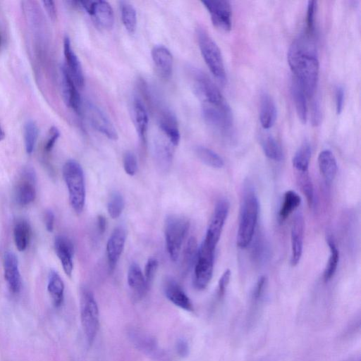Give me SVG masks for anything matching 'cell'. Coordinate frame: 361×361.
I'll list each match as a JSON object with an SVG mask.
<instances>
[{
  "instance_id": "obj_26",
  "label": "cell",
  "mask_w": 361,
  "mask_h": 361,
  "mask_svg": "<svg viewBox=\"0 0 361 361\" xmlns=\"http://www.w3.org/2000/svg\"><path fill=\"white\" fill-rule=\"evenodd\" d=\"M127 282L133 294L138 299L145 296L149 290L141 268L135 262L132 263L128 268Z\"/></svg>"
},
{
  "instance_id": "obj_48",
  "label": "cell",
  "mask_w": 361,
  "mask_h": 361,
  "mask_svg": "<svg viewBox=\"0 0 361 361\" xmlns=\"http://www.w3.org/2000/svg\"><path fill=\"white\" fill-rule=\"evenodd\" d=\"M231 275V273L230 269H227L220 277L218 283V296L219 298H222L224 295L227 286L229 283Z\"/></svg>"
},
{
  "instance_id": "obj_21",
  "label": "cell",
  "mask_w": 361,
  "mask_h": 361,
  "mask_svg": "<svg viewBox=\"0 0 361 361\" xmlns=\"http://www.w3.org/2000/svg\"><path fill=\"white\" fill-rule=\"evenodd\" d=\"M63 54L66 61V68L75 82L77 87H82L85 77L80 61L74 52L71 40L68 36L63 39Z\"/></svg>"
},
{
  "instance_id": "obj_10",
  "label": "cell",
  "mask_w": 361,
  "mask_h": 361,
  "mask_svg": "<svg viewBox=\"0 0 361 361\" xmlns=\"http://www.w3.org/2000/svg\"><path fill=\"white\" fill-rule=\"evenodd\" d=\"M202 111L204 121L212 128L221 132L232 128L233 115L227 102L221 105L202 104Z\"/></svg>"
},
{
  "instance_id": "obj_14",
  "label": "cell",
  "mask_w": 361,
  "mask_h": 361,
  "mask_svg": "<svg viewBox=\"0 0 361 361\" xmlns=\"http://www.w3.org/2000/svg\"><path fill=\"white\" fill-rule=\"evenodd\" d=\"M36 176L31 168L25 169L15 189V199L18 204L27 206L36 197Z\"/></svg>"
},
{
  "instance_id": "obj_30",
  "label": "cell",
  "mask_w": 361,
  "mask_h": 361,
  "mask_svg": "<svg viewBox=\"0 0 361 361\" xmlns=\"http://www.w3.org/2000/svg\"><path fill=\"white\" fill-rule=\"evenodd\" d=\"M64 283L60 275L51 270L48 275L47 290L56 307H60L64 298Z\"/></svg>"
},
{
  "instance_id": "obj_7",
  "label": "cell",
  "mask_w": 361,
  "mask_h": 361,
  "mask_svg": "<svg viewBox=\"0 0 361 361\" xmlns=\"http://www.w3.org/2000/svg\"><path fill=\"white\" fill-rule=\"evenodd\" d=\"M189 77L192 90L202 104L221 105L226 102L218 87L204 73L192 68L189 71Z\"/></svg>"
},
{
  "instance_id": "obj_20",
  "label": "cell",
  "mask_w": 361,
  "mask_h": 361,
  "mask_svg": "<svg viewBox=\"0 0 361 361\" xmlns=\"http://www.w3.org/2000/svg\"><path fill=\"white\" fill-rule=\"evenodd\" d=\"M166 298L176 306L188 312H192V303L180 284L173 278H167L164 283Z\"/></svg>"
},
{
  "instance_id": "obj_18",
  "label": "cell",
  "mask_w": 361,
  "mask_h": 361,
  "mask_svg": "<svg viewBox=\"0 0 361 361\" xmlns=\"http://www.w3.org/2000/svg\"><path fill=\"white\" fill-rule=\"evenodd\" d=\"M54 246L65 274L71 277L73 269V259L75 252L73 242L65 235H58L54 240Z\"/></svg>"
},
{
  "instance_id": "obj_3",
  "label": "cell",
  "mask_w": 361,
  "mask_h": 361,
  "mask_svg": "<svg viewBox=\"0 0 361 361\" xmlns=\"http://www.w3.org/2000/svg\"><path fill=\"white\" fill-rule=\"evenodd\" d=\"M62 173L68 189L70 204L75 213L80 214L83 211L86 198L83 170L78 162L71 159L64 164Z\"/></svg>"
},
{
  "instance_id": "obj_55",
  "label": "cell",
  "mask_w": 361,
  "mask_h": 361,
  "mask_svg": "<svg viewBox=\"0 0 361 361\" xmlns=\"http://www.w3.org/2000/svg\"><path fill=\"white\" fill-rule=\"evenodd\" d=\"M4 137H5V133L3 130V128H1V126H0V141L4 140Z\"/></svg>"
},
{
  "instance_id": "obj_45",
  "label": "cell",
  "mask_w": 361,
  "mask_h": 361,
  "mask_svg": "<svg viewBox=\"0 0 361 361\" xmlns=\"http://www.w3.org/2000/svg\"><path fill=\"white\" fill-rule=\"evenodd\" d=\"M317 10V1H309L307 2V31L306 32L309 35H314V21H315V11Z\"/></svg>"
},
{
  "instance_id": "obj_15",
  "label": "cell",
  "mask_w": 361,
  "mask_h": 361,
  "mask_svg": "<svg viewBox=\"0 0 361 361\" xmlns=\"http://www.w3.org/2000/svg\"><path fill=\"white\" fill-rule=\"evenodd\" d=\"M126 232L123 227L114 229L106 243V257L110 272H113L124 250Z\"/></svg>"
},
{
  "instance_id": "obj_50",
  "label": "cell",
  "mask_w": 361,
  "mask_h": 361,
  "mask_svg": "<svg viewBox=\"0 0 361 361\" xmlns=\"http://www.w3.org/2000/svg\"><path fill=\"white\" fill-rule=\"evenodd\" d=\"M266 285V278L262 276L258 279L253 292V299L258 300L262 295Z\"/></svg>"
},
{
  "instance_id": "obj_9",
  "label": "cell",
  "mask_w": 361,
  "mask_h": 361,
  "mask_svg": "<svg viewBox=\"0 0 361 361\" xmlns=\"http://www.w3.org/2000/svg\"><path fill=\"white\" fill-rule=\"evenodd\" d=\"M229 211V203L226 200H219L214 208L202 244L215 250L219 241L222 230Z\"/></svg>"
},
{
  "instance_id": "obj_47",
  "label": "cell",
  "mask_w": 361,
  "mask_h": 361,
  "mask_svg": "<svg viewBox=\"0 0 361 361\" xmlns=\"http://www.w3.org/2000/svg\"><path fill=\"white\" fill-rule=\"evenodd\" d=\"M322 120V112L320 103L317 98H314L312 103L311 121L312 126H317L320 124Z\"/></svg>"
},
{
  "instance_id": "obj_27",
  "label": "cell",
  "mask_w": 361,
  "mask_h": 361,
  "mask_svg": "<svg viewBox=\"0 0 361 361\" xmlns=\"http://www.w3.org/2000/svg\"><path fill=\"white\" fill-rule=\"evenodd\" d=\"M132 116L134 126L142 142L146 141L148 129V114L146 108L139 98H135L133 102Z\"/></svg>"
},
{
  "instance_id": "obj_2",
  "label": "cell",
  "mask_w": 361,
  "mask_h": 361,
  "mask_svg": "<svg viewBox=\"0 0 361 361\" xmlns=\"http://www.w3.org/2000/svg\"><path fill=\"white\" fill-rule=\"evenodd\" d=\"M259 213V202L255 190L250 185L245 188L240 211L237 245L246 248L251 243Z\"/></svg>"
},
{
  "instance_id": "obj_37",
  "label": "cell",
  "mask_w": 361,
  "mask_h": 361,
  "mask_svg": "<svg viewBox=\"0 0 361 361\" xmlns=\"http://www.w3.org/2000/svg\"><path fill=\"white\" fill-rule=\"evenodd\" d=\"M195 152L202 162L210 167L220 169L224 166V163L222 158L208 147L197 146L195 148Z\"/></svg>"
},
{
  "instance_id": "obj_13",
  "label": "cell",
  "mask_w": 361,
  "mask_h": 361,
  "mask_svg": "<svg viewBox=\"0 0 361 361\" xmlns=\"http://www.w3.org/2000/svg\"><path fill=\"white\" fill-rule=\"evenodd\" d=\"M85 110L88 121L97 131L110 140H116L118 139L116 128L97 106L92 102H87Z\"/></svg>"
},
{
  "instance_id": "obj_43",
  "label": "cell",
  "mask_w": 361,
  "mask_h": 361,
  "mask_svg": "<svg viewBox=\"0 0 361 361\" xmlns=\"http://www.w3.org/2000/svg\"><path fill=\"white\" fill-rule=\"evenodd\" d=\"M125 172L130 176L136 174L138 169L137 157L132 152H126L123 159Z\"/></svg>"
},
{
  "instance_id": "obj_17",
  "label": "cell",
  "mask_w": 361,
  "mask_h": 361,
  "mask_svg": "<svg viewBox=\"0 0 361 361\" xmlns=\"http://www.w3.org/2000/svg\"><path fill=\"white\" fill-rule=\"evenodd\" d=\"M61 71V87L62 97L66 105L76 112L81 109V99L77 85L68 72L65 65L60 68Z\"/></svg>"
},
{
  "instance_id": "obj_39",
  "label": "cell",
  "mask_w": 361,
  "mask_h": 361,
  "mask_svg": "<svg viewBox=\"0 0 361 361\" xmlns=\"http://www.w3.org/2000/svg\"><path fill=\"white\" fill-rule=\"evenodd\" d=\"M327 243L330 250V255L324 271L325 281H329L334 276L339 261V252L332 238H327Z\"/></svg>"
},
{
  "instance_id": "obj_34",
  "label": "cell",
  "mask_w": 361,
  "mask_h": 361,
  "mask_svg": "<svg viewBox=\"0 0 361 361\" xmlns=\"http://www.w3.org/2000/svg\"><path fill=\"white\" fill-rule=\"evenodd\" d=\"M300 196L293 190H288L284 193L283 202L279 212V219L286 220L300 204Z\"/></svg>"
},
{
  "instance_id": "obj_53",
  "label": "cell",
  "mask_w": 361,
  "mask_h": 361,
  "mask_svg": "<svg viewBox=\"0 0 361 361\" xmlns=\"http://www.w3.org/2000/svg\"><path fill=\"white\" fill-rule=\"evenodd\" d=\"M54 214L51 210H47L44 213V221L46 229L49 232H52L54 226Z\"/></svg>"
},
{
  "instance_id": "obj_35",
  "label": "cell",
  "mask_w": 361,
  "mask_h": 361,
  "mask_svg": "<svg viewBox=\"0 0 361 361\" xmlns=\"http://www.w3.org/2000/svg\"><path fill=\"white\" fill-rule=\"evenodd\" d=\"M311 153V146L307 142H304L298 149L292 160L293 166L298 172L308 171Z\"/></svg>"
},
{
  "instance_id": "obj_23",
  "label": "cell",
  "mask_w": 361,
  "mask_h": 361,
  "mask_svg": "<svg viewBox=\"0 0 361 361\" xmlns=\"http://www.w3.org/2000/svg\"><path fill=\"white\" fill-rule=\"evenodd\" d=\"M128 336L133 344L143 353L153 357L160 356L161 351L154 337L134 329L128 331Z\"/></svg>"
},
{
  "instance_id": "obj_42",
  "label": "cell",
  "mask_w": 361,
  "mask_h": 361,
  "mask_svg": "<svg viewBox=\"0 0 361 361\" xmlns=\"http://www.w3.org/2000/svg\"><path fill=\"white\" fill-rule=\"evenodd\" d=\"M298 176H297L298 185L305 195L307 204L311 207L314 202V188L311 178L307 172H298Z\"/></svg>"
},
{
  "instance_id": "obj_22",
  "label": "cell",
  "mask_w": 361,
  "mask_h": 361,
  "mask_svg": "<svg viewBox=\"0 0 361 361\" xmlns=\"http://www.w3.org/2000/svg\"><path fill=\"white\" fill-rule=\"evenodd\" d=\"M174 146L161 133L154 140L153 150L154 158L159 167L167 170L173 160Z\"/></svg>"
},
{
  "instance_id": "obj_8",
  "label": "cell",
  "mask_w": 361,
  "mask_h": 361,
  "mask_svg": "<svg viewBox=\"0 0 361 361\" xmlns=\"http://www.w3.org/2000/svg\"><path fill=\"white\" fill-rule=\"evenodd\" d=\"M215 250L203 244L198 247L197 257L194 265L192 283L197 290H204L209 283L213 274Z\"/></svg>"
},
{
  "instance_id": "obj_31",
  "label": "cell",
  "mask_w": 361,
  "mask_h": 361,
  "mask_svg": "<svg viewBox=\"0 0 361 361\" xmlns=\"http://www.w3.org/2000/svg\"><path fill=\"white\" fill-rule=\"evenodd\" d=\"M198 253L197 240L191 236L187 240L182 252L181 270L183 274H187L195 264Z\"/></svg>"
},
{
  "instance_id": "obj_49",
  "label": "cell",
  "mask_w": 361,
  "mask_h": 361,
  "mask_svg": "<svg viewBox=\"0 0 361 361\" xmlns=\"http://www.w3.org/2000/svg\"><path fill=\"white\" fill-rule=\"evenodd\" d=\"M344 90L341 86H338L335 91L336 110L337 114H340L343 108Z\"/></svg>"
},
{
  "instance_id": "obj_16",
  "label": "cell",
  "mask_w": 361,
  "mask_h": 361,
  "mask_svg": "<svg viewBox=\"0 0 361 361\" xmlns=\"http://www.w3.org/2000/svg\"><path fill=\"white\" fill-rule=\"evenodd\" d=\"M305 232L304 217L300 212H298L293 216L290 228L291 257L292 266H296L302 257L303 249V240Z\"/></svg>"
},
{
  "instance_id": "obj_29",
  "label": "cell",
  "mask_w": 361,
  "mask_h": 361,
  "mask_svg": "<svg viewBox=\"0 0 361 361\" xmlns=\"http://www.w3.org/2000/svg\"><path fill=\"white\" fill-rule=\"evenodd\" d=\"M318 165L321 174L326 182L334 180L337 172V162L331 151L324 149L318 156Z\"/></svg>"
},
{
  "instance_id": "obj_40",
  "label": "cell",
  "mask_w": 361,
  "mask_h": 361,
  "mask_svg": "<svg viewBox=\"0 0 361 361\" xmlns=\"http://www.w3.org/2000/svg\"><path fill=\"white\" fill-rule=\"evenodd\" d=\"M39 135V128L32 120L27 121L23 127V137L25 151L28 154L35 149Z\"/></svg>"
},
{
  "instance_id": "obj_52",
  "label": "cell",
  "mask_w": 361,
  "mask_h": 361,
  "mask_svg": "<svg viewBox=\"0 0 361 361\" xmlns=\"http://www.w3.org/2000/svg\"><path fill=\"white\" fill-rule=\"evenodd\" d=\"M43 7L49 17L52 20L56 18V8L53 1H42Z\"/></svg>"
},
{
  "instance_id": "obj_44",
  "label": "cell",
  "mask_w": 361,
  "mask_h": 361,
  "mask_svg": "<svg viewBox=\"0 0 361 361\" xmlns=\"http://www.w3.org/2000/svg\"><path fill=\"white\" fill-rule=\"evenodd\" d=\"M159 267V262L154 257H150L147 259L144 271V276L148 287L151 286Z\"/></svg>"
},
{
  "instance_id": "obj_6",
  "label": "cell",
  "mask_w": 361,
  "mask_h": 361,
  "mask_svg": "<svg viewBox=\"0 0 361 361\" xmlns=\"http://www.w3.org/2000/svg\"><path fill=\"white\" fill-rule=\"evenodd\" d=\"M80 319L87 341L91 345L99 326V309L93 293L87 288H82L80 300Z\"/></svg>"
},
{
  "instance_id": "obj_46",
  "label": "cell",
  "mask_w": 361,
  "mask_h": 361,
  "mask_svg": "<svg viewBox=\"0 0 361 361\" xmlns=\"http://www.w3.org/2000/svg\"><path fill=\"white\" fill-rule=\"evenodd\" d=\"M59 136V130L56 127L52 126L49 130L48 137L44 145L46 152H50L52 150Z\"/></svg>"
},
{
  "instance_id": "obj_51",
  "label": "cell",
  "mask_w": 361,
  "mask_h": 361,
  "mask_svg": "<svg viewBox=\"0 0 361 361\" xmlns=\"http://www.w3.org/2000/svg\"><path fill=\"white\" fill-rule=\"evenodd\" d=\"M176 350L178 355L180 357H187L189 354V346L188 342L183 338L178 339L176 344Z\"/></svg>"
},
{
  "instance_id": "obj_36",
  "label": "cell",
  "mask_w": 361,
  "mask_h": 361,
  "mask_svg": "<svg viewBox=\"0 0 361 361\" xmlns=\"http://www.w3.org/2000/svg\"><path fill=\"white\" fill-rule=\"evenodd\" d=\"M122 23L130 34H134L137 28V13L135 7L128 1L120 2Z\"/></svg>"
},
{
  "instance_id": "obj_12",
  "label": "cell",
  "mask_w": 361,
  "mask_h": 361,
  "mask_svg": "<svg viewBox=\"0 0 361 361\" xmlns=\"http://www.w3.org/2000/svg\"><path fill=\"white\" fill-rule=\"evenodd\" d=\"M94 21L102 28L111 29L114 24V14L111 5L106 1H78Z\"/></svg>"
},
{
  "instance_id": "obj_25",
  "label": "cell",
  "mask_w": 361,
  "mask_h": 361,
  "mask_svg": "<svg viewBox=\"0 0 361 361\" xmlns=\"http://www.w3.org/2000/svg\"><path fill=\"white\" fill-rule=\"evenodd\" d=\"M151 54L159 75L164 78H169L173 70V56L171 51L163 45H157L152 48Z\"/></svg>"
},
{
  "instance_id": "obj_28",
  "label": "cell",
  "mask_w": 361,
  "mask_h": 361,
  "mask_svg": "<svg viewBox=\"0 0 361 361\" xmlns=\"http://www.w3.org/2000/svg\"><path fill=\"white\" fill-rule=\"evenodd\" d=\"M277 117V110L272 97L264 92L260 97L259 104V121L261 126L264 129L271 128Z\"/></svg>"
},
{
  "instance_id": "obj_11",
  "label": "cell",
  "mask_w": 361,
  "mask_h": 361,
  "mask_svg": "<svg viewBox=\"0 0 361 361\" xmlns=\"http://www.w3.org/2000/svg\"><path fill=\"white\" fill-rule=\"evenodd\" d=\"M202 3L208 11L214 26L224 32H229L232 24L230 2L225 0H205Z\"/></svg>"
},
{
  "instance_id": "obj_32",
  "label": "cell",
  "mask_w": 361,
  "mask_h": 361,
  "mask_svg": "<svg viewBox=\"0 0 361 361\" xmlns=\"http://www.w3.org/2000/svg\"><path fill=\"white\" fill-rule=\"evenodd\" d=\"M291 94L298 118L302 123H306L307 119V96L295 78L291 84Z\"/></svg>"
},
{
  "instance_id": "obj_56",
  "label": "cell",
  "mask_w": 361,
  "mask_h": 361,
  "mask_svg": "<svg viewBox=\"0 0 361 361\" xmlns=\"http://www.w3.org/2000/svg\"><path fill=\"white\" fill-rule=\"evenodd\" d=\"M0 44H1V35H0Z\"/></svg>"
},
{
  "instance_id": "obj_24",
  "label": "cell",
  "mask_w": 361,
  "mask_h": 361,
  "mask_svg": "<svg viewBox=\"0 0 361 361\" xmlns=\"http://www.w3.org/2000/svg\"><path fill=\"white\" fill-rule=\"evenodd\" d=\"M159 126L161 133L165 136L174 146L178 145L180 134L178 121L174 114L168 110L161 112L159 118Z\"/></svg>"
},
{
  "instance_id": "obj_38",
  "label": "cell",
  "mask_w": 361,
  "mask_h": 361,
  "mask_svg": "<svg viewBox=\"0 0 361 361\" xmlns=\"http://www.w3.org/2000/svg\"><path fill=\"white\" fill-rule=\"evenodd\" d=\"M262 150L269 159L280 161L283 158V152L277 140L271 135L263 137L261 140Z\"/></svg>"
},
{
  "instance_id": "obj_5",
  "label": "cell",
  "mask_w": 361,
  "mask_h": 361,
  "mask_svg": "<svg viewBox=\"0 0 361 361\" xmlns=\"http://www.w3.org/2000/svg\"><path fill=\"white\" fill-rule=\"evenodd\" d=\"M196 35L201 54L208 68L219 82H224L226 80V71L219 47L203 27H197Z\"/></svg>"
},
{
  "instance_id": "obj_19",
  "label": "cell",
  "mask_w": 361,
  "mask_h": 361,
  "mask_svg": "<svg viewBox=\"0 0 361 361\" xmlns=\"http://www.w3.org/2000/svg\"><path fill=\"white\" fill-rule=\"evenodd\" d=\"M3 264L4 279L9 290L14 294L19 293L22 286V281L16 255L13 252H6Z\"/></svg>"
},
{
  "instance_id": "obj_41",
  "label": "cell",
  "mask_w": 361,
  "mask_h": 361,
  "mask_svg": "<svg viewBox=\"0 0 361 361\" xmlns=\"http://www.w3.org/2000/svg\"><path fill=\"white\" fill-rule=\"evenodd\" d=\"M125 207V200L122 195L114 191L110 195L107 203V212L113 219H118L122 214Z\"/></svg>"
},
{
  "instance_id": "obj_1",
  "label": "cell",
  "mask_w": 361,
  "mask_h": 361,
  "mask_svg": "<svg viewBox=\"0 0 361 361\" xmlns=\"http://www.w3.org/2000/svg\"><path fill=\"white\" fill-rule=\"evenodd\" d=\"M313 36L303 34L290 45L288 65L307 97L312 98L317 91L319 63Z\"/></svg>"
},
{
  "instance_id": "obj_4",
  "label": "cell",
  "mask_w": 361,
  "mask_h": 361,
  "mask_svg": "<svg viewBox=\"0 0 361 361\" xmlns=\"http://www.w3.org/2000/svg\"><path fill=\"white\" fill-rule=\"evenodd\" d=\"M190 228L188 218L182 215L171 214L164 223V238L166 249L173 262H176L181 253V249Z\"/></svg>"
},
{
  "instance_id": "obj_54",
  "label": "cell",
  "mask_w": 361,
  "mask_h": 361,
  "mask_svg": "<svg viewBox=\"0 0 361 361\" xmlns=\"http://www.w3.org/2000/svg\"><path fill=\"white\" fill-rule=\"evenodd\" d=\"M106 219L103 215H99L97 217V228L99 233L102 234L106 228Z\"/></svg>"
},
{
  "instance_id": "obj_33",
  "label": "cell",
  "mask_w": 361,
  "mask_h": 361,
  "mask_svg": "<svg viewBox=\"0 0 361 361\" xmlns=\"http://www.w3.org/2000/svg\"><path fill=\"white\" fill-rule=\"evenodd\" d=\"M30 235L31 228L29 223L25 219L18 220L13 227V239L19 251H24L27 248Z\"/></svg>"
}]
</instances>
